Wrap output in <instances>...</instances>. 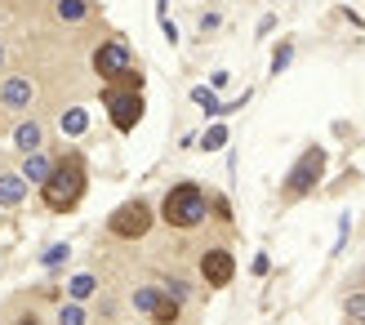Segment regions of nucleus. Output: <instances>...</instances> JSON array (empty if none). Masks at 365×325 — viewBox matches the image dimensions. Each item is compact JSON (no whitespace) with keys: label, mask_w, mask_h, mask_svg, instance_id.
I'll use <instances>...</instances> for the list:
<instances>
[{"label":"nucleus","mask_w":365,"mask_h":325,"mask_svg":"<svg viewBox=\"0 0 365 325\" xmlns=\"http://www.w3.org/2000/svg\"><path fill=\"white\" fill-rule=\"evenodd\" d=\"M89 192V174H85V156L81 152H67L63 160H53L49 178L41 183V201L49 214H71Z\"/></svg>","instance_id":"nucleus-1"},{"label":"nucleus","mask_w":365,"mask_h":325,"mask_svg":"<svg viewBox=\"0 0 365 325\" xmlns=\"http://www.w3.org/2000/svg\"><path fill=\"white\" fill-rule=\"evenodd\" d=\"M205 214H210V196L200 192L196 183H178L165 192V205H160V219H165L170 227L178 232H192L205 223Z\"/></svg>","instance_id":"nucleus-2"},{"label":"nucleus","mask_w":365,"mask_h":325,"mask_svg":"<svg viewBox=\"0 0 365 325\" xmlns=\"http://www.w3.org/2000/svg\"><path fill=\"white\" fill-rule=\"evenodd\" d=\"M325 165H330V152H325V148H307L294 160V170L285 174V196H289V201H303V196L325 178Z\"/></svg>","instance_id":"nucleus-3"},{"label":"nucleus","mask_w":365,"mask_h":325,"mask_svg":"<svg viewBox=\"0 0 365 325\" xmlns=\"http://www.w3.org/2000/svg\"><path fill=\"white\" fill-rule=\"evenodd\" d=\"M152 205L148 201H125V205H116L112 214H107V232H112L116 241H138V237H148L152 232Z\"/></svg>","instance_id":"nucleus-4"},{"label":"nucleus","mask_w":365,"mask_h":325,"mask_svg":"<svg viewBox=\"0 0 365 325\" xmlns=\"http://www.w3.org/2000/svg\"><path fill=\"white\" fill-rule=\"evenodd\" d=\"M103 107H107V116H112V125H116L120 134H134L138 130V120H143V94L107 85L103 89Z\"/></svg>","instance_id":"nucleus-5"},{"label":"nucleus","mask_w":365,"mask_h":325,"mask_svg":"<svg viewBox=\"0 0 365 325\" xmlns=\"http://www.w3.org/2000/svg\"><path fill=\"white\" fill-rule=\"evenodd\" d=\"M125 67H134V53H130V45H125L120 36H112V41H103L94 49V71L103 81H116Z\"/></svg>","instance_id":"nucleus-6"},{"label":"nucleus","mask_w":365,"mask_h":325,"mask_svg":"<svg viewBox=\"0 0 365 325\" xmlns=\"http://www.w3.org/2000/svg\"><path fill=\"white\" fill-rule=\"evenodd\" d=\"M31 103H36L31 76H5L0 81V107H5V112H31Z\"/></svg>","instance_id":"nucleus-7"},{"label":"nucleus","mask_w":365,"mask_h":325,"mask_svg":"<svg viewBox=\"0 0 365 325\" xmlns=\"http://www.w3.org/2000/svg\"><path fill=\"white\" fill-rule=\"evenodd\" d=\"M200 277H205L214 290H223V285H232V277H236V259L227 249H205V254H200Z\"/></svg>","instance_id":"nucleus-8"},{"label":"nucleus","mask_w":365,"mask_h":325,"mask_svg":"<svg viewBox=\"0 0 365 325\" xmlns=\"http://www.w3.org/2000/svg\"><path fill=\"white\" fill-rule=\"evenodd\" d=\"M14 148L23 152V156H27V152H41V148H45V125L36 120V116H23V120L14 125Z\"/></svg>","instance_id":"nucleus-9"},{"label":"nucleus","mask_w":365,"mask_h":325,"mask_svg":"<svg viewBox=\"0 0 365 325\" xmlns=\"http://www.w3.org/2000/svg\"><path fill=\"white\" fill-rule=\"evenodd\" d=\"M49 170H53V160H49L45 148H41V152H27V156H23V170H18V174H23L27 187H41L45 178H49Z\"/></svg>","instance_id":"nucleus-10"},{"label":"nucleus","mask_w":365,"mask_h":325,"mask_svg":"<svg viewBox=\"0 0 365 325\" xmlns=\"http://www.w3.org/2000/svg\"><path fill=\"white\" fill-rule=\"evenodd\" d=\"M23 201H27L23 174H0V210H18Z\"/></svg>","instance_id":"nucleus-11"},{"label":"nucleus","mask_w":365,"mask_h":325,"mask_svg":"<svg viewBox=\"0 0 365 325\" xmlns=\"http://www.w3.org/2000/svg\"><path fill=\"white\" fill-rule=\"evenodd\" d=\"M53 14H58L63 23L76 27V23H85V18H89V0H58V5H53Z\"/></svg>","instance_id":"nucleus-12"},{"label":"nucleus","mask_w":365,"mask_h":325,"mask_svg":"<svg viewBox=\"0 0 365 325\" xmlns=\"http://www.w3.org/2000/svg\"><path fill=\"white\" fill-rule=\"evenodd\" d=\"M178 312H182V303H174L165 290H160L156 308H152V321H156V325H174V321H178Z\"/></svg>","instance_id":"nucleus-13"},{"label":"nucleus","mask_w":365,"mask_h":325,"mask_svg":"<svg viewBox=\"0 0 365 325\" xmlns=\"http://www.w3.org/2000/svg\"><path fill=\"white\" fill-rule=\"evenodd\" d=\"M67 294H71V303H85L89 294H98V281L89 277V272H81V277H71V285H67Z\"/></svg>","instance_id":"nucleus-14"},{"label":"nucleus","mask_w":365,"mask_h":325,"mask_svg":"<svg viewBox=\"0 0 365 325\" xmlns=\"http://www.w3.org/2000/svg\"><path fill=\"white\" fill-rule=\"evenodd\" d=\"M58 125H63V134H67V138H81V134L89 130V116L81 112V107H71V112H63Z\"/></svg>","instance_id":"nucleus-15"},{"label":"nucleus","mask_w":365,"mask_h":325,"mask_svg":"<svg viewBox=\"0 0 365 325\" xmlns=\"http://www.w3.org/2000/svg\"><path fill=\"white\" fill-rule=\"evenodd\" d=\"M156 299H160V290L156 285H143V290H134V312H143V316H152V308H156Z\"/></svg>","instance_id":"nucleus-16"},{"label":"nucleus","mask_w":365,"mask_h":325,"mask_svg":"<svg viewBox=\"0 0 365 325\" xmlns=\"http://www.w3.org/2000/svg\"><path fill=\"white\" fill-rule=\"evenodd\" d=\"M200 148H205V152H223L227 148V125H210V130L200 134Z\"/></svg>","instance_id":"nucleus-17"},{"label":"nucleus","mask_w":365,"mask_h":325,"mask_svg":"<svg viewBox=\"0 0 365 325\" xmlns=\"http://www.w3.org/2000/svg\"><path fill=\"white\" fill-rule=\"evenodd\" d=\"M192 103H196V107H205L210 116H223V103H218V98H214V89H205V85H196V89H192Z\"/></svg>","instance_id":"nucleus-18"},{"label":"nucleus","mask_w":365,"mask_h":325,"mask_svg":"<svg viewBox=\"0 0 365 325\" xmlns=\"http://www.w3.org/2000/svg\"><path fill=\"white\" fill-rule=\"evenodd\" d=\"M67 259H71V245H63V241H58V245H49L45 254H41V267H49V272H53V267H63Z\"/></svg>","instance_id":"nucleus-19"},{"label":"nucleus","mask_w":365,"mask_h":325,"mask_svg":"<svg viewBox=\"0 0 365 325\" xmlns=\"http://www.w3.org/2000/svg\"><path fill=\"white\" fill-rule=\"evenodd\" d=\"M112 85H116V89H134V94H143V71H134V67H125V71H120V76H116Z\"/></svg>","instance_id":"nucleus-20"},{"label":"nucleus","mask_w":365,"mask_h":325,"mask_svg":"<svg viewBox=\"0 0 365 325\" xmlns=\"http://www.w3.org/2000/svg\"><path fill=\"white\" fill-rule=\"evenodd\" d=\"M58 325H85V308H81V303H63V308H58Z\"/></svg>","instance_id":"nucleus-21"},{"label":"nucleus","mask_w":365,"mask_h":325,"mask_svg":"<svg viewBox=\"0 0 365 325\" xmlns=\"http://www.w3.org/2000/svg\"><path fill=\"white\" fill-rule=\"evenodd\" d=\"M343 308H348V316H352L356 325H365V290H356V294H348V303H343Z\"/></svg>","instance_id":"nucleus-22"},{"label":"nucleus","mask_w":365,"mask_h":325,"mask_svg":"<svg viewBox=\"0 0 365 325\" xmlns=\"http://www.w3.org/2000/svg\"><path fill=\"white\" fill-rule=\"evenodd\" d=\"M289 63H294V45H277V53H272V71L281 76V71H285Z\"/></svg>","instance_id":"nucleus-23"},{"label":"nucleus","mask_w":365,"mask_h":325,"mask_svg":"<svg viewBox=\"0 0 365 325\" xmlns=\"http://www.w3.org/2000/svg\"><path fill=\"white\" fill-rule=\"evenodd\" d=\"M165 294H170L174 303H182V299L192 294V285H187V281H174V277H170V281H165Z\"/></svg>","instance_id":"nucleus-24"},{"label":"nucleus","mask_w":365,"mask_h":325,"mask_svg":"<svg viewBox=\"0 0 365 325\" xmlns=\"http://www.w3.org/2000/svg\"><path fill=\"white\" fill-rule=\"evenodd\" d=\"M160 31H165V41H170V45H178V27L170 23V18H160Z\"/></svg>","instance_id":"nucleus-25"},{"label":"nucleus","mask_w":365,"mask_h":325,"mask_svg":"<svg viewBox=\"0 0 365 325\" xmlns=\"http://www.w3.org/2000/svg\"><path fill=\"white\" fill-rule=\"evenodd\" d=\"M227 85H232L227 71H214V76H210V89H227Z\"/></svg>","instance_id":"nucleus-26"},{"label":"nucleus","mask_w":365,"mask_h":325,"mask_svg":"<svg viewBox=\"0 0 365 325\" xmlns=\"http://www.w3.org/2000/svg\"><path fill=\"white\" fill-rule=\"evenodd\" d=\"M254 272H259V277H267V272H272V263H267V254H259V259H254Z\"/></svg>","instance_id":"nucleus-27"},{"label":"nucleus","mask_w":365,"mask_h":325,"mask_svg":"<svg viewBox=\"0 0 365 325\" xmlns=\"http://www.w3.org/2000/svg\"><path fill=\"white\" fill-rule=\"evenodd\" d=\"M14 325H41V316H18Z\"/></svg>","instance_id":"nucleus-28"},{"label":"nucleus","mask_w":365,"mask_h":325,"mask_svg":"<svg viewBox=\"0 0 365 325\" xmlns=\"http://www.w3.org/2000/svg\"><path fill=\"white\" fill-rule=\"evenodd\" d=\"M0 67H5V45H0Z\"/></svg>","instance_id":"nucleus-29"}]
</instances>
